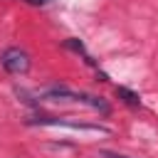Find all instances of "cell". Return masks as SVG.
<instances>
[{
	"instance_id": "1",
	"label": "cell",
	"mask_w": 158,
	"mask_h": 158,
	"mask_svg": "<svg viewBox=\"0 0 158 158\" xmlns=\"http://www.w3.org/2000/svg\"><path fill=\"white\" fill-rule=\"evenodd\" d=\"M40 96H42V99H47V101H77V104L91 106V109H96V111H101V114H109V111H111V109H109V104H106L104 99L91 96V94H86V91H77V89H72V86H67V84L47 86V89H42V91H40Z\"/></svg>"
},
{
	"instance_id": "2",
	"label": "cell",
	"mask_w": 158,
	"mask_h": 158,
	"mask_svg": "<svg viewBox=\"0 0 158 158\" xmlns=\"http://www.w3.org/2000/svg\"><path fill=\"white\" fill-rule=\"evenodd\" d=\"M27 123L30 126H64L72 131H89V133H109V128H104V126L81 123L74 118H57V116H35V118H27Z\"/></svg>"
},
{
	"instance_id": "3",
	"label": "cell",
	"mask_w": 158,
	"mask_h": 158,
	"mask_svg": "<svg viewBox=\"0 0 158 158\" xmlns=\"http://www.w3.org/2000/svg\"><path fill=\"white\" fill-rule=\"evenodd\" d=\"M0 64L10 74H25L30 69V54L25 49H20V47H10V49H5L0 54Z\"/></svg>"
},
{
	"instance_id": "4",
	"label": "cell",
	"mask_w": 158,
	"mask_h": 158,
	"mask_svg": "<svg viewBox=\"0 0 158 158\" xmlns=\"http://www.w3.org/2000/svg\"><path fill=\"white\" fill-rule=\"evenodd\" d=\"M116 96H118L123 104H128V106H141V96L133 94V91L126 89V86H116Z\"/></svg>"
},
{
	"instance_id": "5",
	"label": "cell",
	"mask_w": 158,
	"mask_h": 158,
	"mask_svg": "<svg viewBox=\"0 0 158 158\" xmlns=\"http://www.w3.org/2000/svg\"><path fill=\"white\" fill-rule=\"evenodd\" d=\"M64 47H69V49H74L77 54H84V59H86V62L91 64V57L86 54V49H84V44H81L79 40H67V42H64Z\"/></svg>"
},
{
	"instance_id": "6",
	"label": "cell",
	"mask_w": 158,
	"mask_h": 158,
	"mask_svg": "<svg viewBox=\"0 0 158 158\" xmlns=\"http://www.w3.org/2000/svg\"><path fill=\"white\" fill-rule=\"evenodd\" d=\"M22 2H27V5H40V7H42V5H49L52 0H22Z\"/></svg>"
},
{
	"instance_id": "7",
	"label": "cell",
	"mask_w": 158,
	"mask_h": 158,
	"mask_svg": "<svg viewBox=\"0 0 158 158\" xmlns=\"http://www.w3.org/2000/svg\"><path fill=\"white\" fill-rule=\"evenodd\" d=\"M104 158H128V156H121V153H111V151H106Z\"/></svg>"
}]
</instances>
